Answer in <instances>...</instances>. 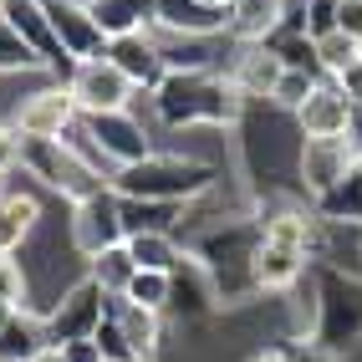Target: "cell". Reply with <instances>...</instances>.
I'll use <instances>...</instances> for the list:
<instances>
[{
	"label": "cell",
	"instance_id": "28",
	"mask_svg": "<svg viewBox=\"0 0 362 362\" xmlns=\"http://www.w3.org/2000/svg\"><path fill=\"white\" fill-rule=\"evenodd\" d=\"M123 301H133L143 311H163L168 301H174V276H163V271H133Z\"/></svg>",
	"mask_w": 362,
	"mask_h": 362
},
{
	"label": "cell",
	"instance_id": "38",
	"mask_svg": "<svg viewBox=\"0 0 362 362\" xmlns=\"http://www.w3.org/2000/svg\"><path fill=\"white\" fill-rule=\"evenodd\" d=\"M281 352H286V362H327V352L317 342H296V347H281Z\"/></svg>",
	"mask_w": 362,
	"mask_h": 362
},
{
	"label": "cell",
	"instance_id": "9",
	"mask_svg": "<svg viewBox=\"0 0 362 362\" xmlns=\"http://www.w3.org/2000/svg\"><path fill=\"white\" fill-rule=\"evenodd\" d=\"M0 21L31 46V52L41 57V66H52L57 77H66L71 82V71H77V62H71L62 46H57V36H52V26H46V11H41V0H0Z\"/></svg>",
	"mask_w": 362,
	"mask_h": 362
},
{
	"label": "cell",
	"instance_id": "35",
	"mask_svg": "<svg viewBox=\"0 0 362 362\" xmlns=\"http://www.w3.org/2000/svg\"><path fill=\"white\" fill-rule=\"evenodd\" d=\"M337 31L362 46V0H337Z\"/></svg>",
	"mask_w": 362,
	"mask_h": 362
},
{
	"label": "cell",
	"instance_id": "5",
	"mask_svg": "<svg viewBox=\"0 0 362 362\" xmlns=\"http://www.w3.org/2000/svg\"><path fill=\"white\" fill-rule=\"evenodd\" d=\"M82 133H87L92 148H98L107 163H117V168H128V163H138V158L153 153L148 128H143L128 107L123 112H92V117H82Z\"/></svg>",
	"mask_w": 362,
	"mask_h": 362
},
{
	"label": "cell",
	"instance_id": "4",
	"mask_svg": "<svg viewBox=\"0 0 362 362\" xmlns=\"http://www.w3.org/2000/svg\"><path fill=\"white\" fill-rule=\"evenodd\" d=\"M103 311H107V291H103L92 276L77 281L52 311H46V322H41V327H46V342H52V347H62V342H87V337L98 332Z\"/></svg>",
	"mask_w": 362,
	"mask_h": 362
},
{
	"label": "cell",
	"instance_id": "26",
	"mask_svg": "<svg viewBox=\"0 0 362 362\" xmlns=\"http://www.w3.org/2000/svg\"><path fill=\"white\" fill-rule=\"evenodd\" d=\"M123 245H128V255H133L138 271H163V276H174L179 260H184L179 245H174V235H128Z\"/></svg>",
	"mask_w": 362,
	"mask_h": 362
},
{
	"label": "cell",
	"instance_id": "39",
	"mask_svg": "<svg viewBox=\"0 0 362 362\" xmlns=\"http://www.w3.org/2000/svg\"><path fill=\"white\" fill-rule=\"evenodd\" d=\"M16 163V128H0V174H11Z\"/></svg>",
	"mask_w": 362,
	"mask_h": 362
},
{
	"label": "cell",
	"instance_id": "6",
	"mask_svg": "<svg viewBox=\"0 0 362 362\" xmlns=\"http://www.w3.org/2000/svg\"><path fill=\"white\" fill-rule=\"evenodd\" d=\"M66 92H71V103H77L82 117H92V112H123V107L133 103L128 77H123V71H117L107 57H98V62H77Z\"/></svg>",
	"mask_w": 362,
	"mask_h": 362
},
{
	"label": "cell",
	"instance_id": "42",
	"mask_svg": "<svg viewBox=\"0 0 362 362\" xmlns=\"http://www.w3.org/2000/svg\"><path fill=\"white\" fill-rule=\"evenodd\" d=\"M199 6H209V11H225V6H230V0H199Z\"/></svg>",
	"mask_w": 362,
	"mask_h": 362
},
{
	"label": "cell",
	"instance_id": "27",
	"mask_svg": "<svg viewBox=\"0 0 362 362\" xmlns=\"http://www.w3.org/2000/svg\"><path fill=\"white\" fill-rule=\"evenodd\" d=\"M133 271H138V265H133L128 245H107V250L92 255V281H98L107 296H123L128 281H133Z\"/></svg>",
	"mask_w": 362,
	"mask_h": 362
},
{
	"label": "cell",
	"instance_id": "43",
	"mask_svg": "<svg viewBox=\"0 0 362 362\" xmlns=\"http://www.w3.org/2000/svg\"><path fill=\"white\" fill-rule=\"evenodd\" d=\"M11 311H16V306H11V301H0V322H6V317H11Z\"/></svg>",
	"mask_w": 362,
	"mask_h": 362
},
{
	"label": "cell",
	"instance_id": "32",
	"mask_svg": "<svg viewBox=\"0 0 362 362\" xmlns=\"http://www.w3.org/2000/svg\"><path fill=\"white\" fill-rule=\"evenodd\" d=\"M31 66H41V57L0 21V71H31Z\"/></svg>",
	"mask_w": 362,
	"mask_h": 362
},
{
	"label": "cell",
	"instance_id": "16",
	"mask_svg": "<svg viewBox=\"0 0 362 362\" xmlns=\"http://www.w3.org/2000/svg\"><path fill=\"white\" fill-rule=\"evenodd\" d=\"M153 26L168 36H214L225 31V11H209L199 0H153Z\"/></svg>",
	"mask_w": 362,
	"mask_h": 362
},
{
	"label": "cell",
	"instance_id": "33",
	"mask_svg": "<svg viewBox=\"0 0 362 362\" xmlns=\"http://www.w3.org/2000/svg\"><path fill=\"white\" fill-rule=\"evenodd\" d=\"M301 31L311 41H322L337 31V0H306V11H301Z\"/></svg>",
	"mask_w": 362,
	"mask_h": 362
},
{
	"label": "cell",
	"instance_id": "14",
	"mask_svg": "<svg viewBox=\"0 0 362 362\" xmlns=\"http://www.w3.org/2000/svg\"><path fill=\"white\" fill-rule=\"evenodd\" d=\"M117 71L128 77L133 92H153L163 82V52H158V41L148 31H133V36H117L107 41V52H103Z\"/></svg>",
	"mask_w": 362,
	"mask_h": 362
},
{
	"label": "cell",
	"instance_id": "11",
	"mask_svg": "<svg viewBox=\"0 0 362 362\" xmlns=\"http://www.w3.org/2000/svg\"><path fill=\"white\" fill-rule=\"evenodd\" d=\"M352 123H357V107L347 103V92L337 87L332 77H322L317 87H311V98L296 107L301 138H347Z\"/></svg>",
	"mask_w": 362,
	"mask_h": 362
},
{
	"label": "cell",
	"instance_id": "10",
	"mask_svg": "<svg viewBox=\"0 0 362 362\" xmlns=\"http://www.w3.org/2000/svg\"><path fill=\"white\" fill-rule=\"evenodd\" d=\"M71 240H77V250L87 260L98 250H107V245H123V214H117L112 184L98 189V194H87V199H77V209H71Z\"/></svg>",
	"mask_w": 362,
	"mask_h": 362
},
{
	"label": "cell",
	"instance_id": "44",
	"mask_svg": "<svg viewBox=\"0 0 362 362\" xmlns=\"http://www.w3.org/2000/svg\"><path fill=\"white\" fill-rule=\"evenodd\" d=\"M0 194H6V174H0Z\"/></svg>",
	"mask_w": 362,
	"mask_h": 362
},
{
	"label": "cell",
	"instance_id": "12",
	"mask_svg": "<svg viewBox=\"0 0 362 362\" xmlns=\"http://www.w3.org/2000/svg\"><path fill=\"white\" fill-rule=\"evenodd\" d=\"M352 133L347 138H301V153H296V174L301 184L311 189V194H327V189L337 184L352 168Z\"/></svg>",
	"mask_w": 362,
	"mask_h": 362
},
{
	"label": "cell",
	"instance_id": "36",
	"mask_svg": "<svg viewBox=\"0 0 362 362\" xmlns=\"http://www.w3.org/2000/svg\"><path fill=\"white\" fill-rule=\"evenodd\" d=\"M57 352H62V362H103V352H98L92 337H87V342H62Z\"/></svg>",
	"mask_w": 362,
	"mask_h": 362
},
{
	"label": "cell",
	"instance_id": "30",
	"mask_svg": "<svg viewBox=\"0 0 362 362\" xmlns=\"http://www.w3.org/2000/svg\"><path fill=\"white\" fill-rule=\"evenodd\" d=\"M317 82H322L317 71H281V77H276V92H271V103L286 107V112H296V107L311 98V87H317Z\"/></svg>",
	"mask_w": 362,
	"mask_h": 362
},
{
	"label": "cell",
	"instance_id": "23",
	"mask_svg": "<svg viewBox=\"0 0 362 362\" xmlns=\"http://www.w3.org/2000/svg\"><path fill=\"white\" fill-rule=\"evenodd\" d=\"M117 214H123V240L128 235H174V225H179V204H153V199L117 194Z\"/></svg>",
	"mask_w": 362,
	"mask_h": 362
},
{
	"label": "cell",
	"instance_id": "25",
	"mask_svg": "<svg viewBox=\"0 0 362 362\" xmlns=\"http://www.w3.org/2000/svg\"><path fill=\"white\" fill-rule=\"evenodd\" d=\"M255 46H265L286 71H317V46H311V36L306 31H291V26H276V31H265V41H255ZM322 77V71H317Z\"/></svg>",
	"mask_w": 362,
	"mask_h": 362
},
{
	"label": "cell",
	"instance_id": "17",
	"mask_svg": "<svg viewBox=\"0 0 362 362\" xmlns=\"http://www.w3.org/2000/svg\"><path fill=\"white\" fill-rule=\"evenodd\" d=\"M107 317H117V327H123L128 347H133V362H153L158 357V342H163L158 311H143V306H133L123 296H107Z\"/></svg>",
	"mask_w": 362,
	"mask_h": 362
},
{
	"label": "cell",
	"instance_id": "29",
	"mask_svg": "<svg viewBox=\"0 0 362 362\" xmlns=\"http://www.w3.org/2000/svg\"><path fill=\"white\" fill-rule=\"evenodd\" d=\"M311 46H317V71H327V77H342L352 62H362V46L352 36H342V31H332V36L311 41Z\"/></svg>",
	"mask_w": 362,
	"mask_h": 362
},
{
	"label": "cell",
	"instance_id": "41",
	"mask_svg": "<svg viewBox=\"0 0 362 362\" xmlns=\"http://www.w3.org/2000/svg\"><path fill=\"white\" fill-rule=\"evenodd\" d=\"M255 362H286V352H265V357H255Z\"/></svg>",
	"mask_w": 362,
	"mask_h": 362
},
{
	"label": "cell",
	"instance_id": "8",
	"mask_svg": "<svg viewBox=\"0 0 362 362\" xmlns=\"http://www.w3.org/2000/svg\"><path fill=\"white\" fill-rule=\"evenodd\" d=\"M41 11H46V26H52L57 46H62L71 62H98V57L107 52L103 31L92 26L87 0H41Z\"/></svg>",
	"mask_w": 362,
	"mask_h": 362
},
{
	"label": "cell",
	"instance_id": "7",
	"mask_svg": "<svg viewBox=\"0 0 362 362\" xmlns=\"http://www.w3.org/2000/svg\"><path fill=\"white\" fill-rule=\"evenodd\" d=\"M357 332H362V286L347 281V276H337V271H327L322 276V332H317V347L332 352V347L352 342Z\"/></svg>",
	"mask_w": 362,
	"mask_h": 362
},
{
	"label": "cell",
	"instance_id": "21",
	"mask_svg": "<svg viewBox=\"0 0 362 362\" xmlns=\"http://www.w3.org/2000/svg\"><path fill=\"white\" fill-rule=\"evenodd\" d=\"M281 21V0H230L225 6V31H235L240 41H265V31H276Z\"/></svg>",
	"mask_w": 362,
	"mask_h": 362
},
{
	"label": "cell",
	"instance_id": "2",
	"mask_svg": "<svg viewBox=\"0 0 362 362\" xmlns=\"http://www.w3.org/2000/svg\"><path fill=\"white\" fill-rule=\"evenodd\" d=\"M107 184H112V194H123V199H153V204H179L184 209L189 199L209 194L214 168L199 163V158H179V153H148V158H138L128 168H117Z\"/></svg>",
	"mask_w": 362,
	"mask_h": 362
},
{
	"label": "cell",
	"instance_id": "13",
	"mask_svg": "<svg viewBox=\"0 0 362 362\" xmlns=\"http://www.w3.org/2000/svg\"><path fill=\"white\" fill-rule=\"evenodd\" d=\"M77 117L82 112H77V103H71L66 87H46V92H31V98L16 107V133H26V138H62Z\"/></svg>",
	"mask_w": 362,
	"mask_h": 362
},
{
	"label": "cell",
	"instance_id": "22",
	"mask_svg": "<svg viewBox=\"0 0 362 362\" xmlns=\"http://www.w3.org/2000/svg\"><path fill=\"white\" fill-rule=\"evenodd\" d=\"M281 62L271 57V52H265V46H250V52L245 57H240V66H235V92H240V98H265V103H271V92H276V77H281Z\"/></svg>",
	"mask_w": 362,
	"mask_h": 362
},
{
	"label": "cell",
	"instance_id": "1",
	"mask_svg": "<svg viewBox=\"0 0 362 362\" xmlns=\"http://www.w3.org/2000/svg\"><path fill=\"white\" fill-rule=\"evenodd\" d=\"M153 107L168 128H230L245 98L220 71H163L153 87Z\"/></svg>",
	"mask_w": 362,
	"mask_h": 362
},
{
	"label": "cell",
	"instance_id": "40",
	"mask_svg": "<svg viewBox=\"0 0 362 362\" xmlns=\"http://www.w3.org/2000/svg\"><path fill=\"white\" fill-rule=\"evenodd\" d=\"M36 362H62V352H57V347H46V352H41Z\"/></svg>",
	"mask_w": 362,
	"mask_h": 362
},
{
	"label": "cell",
	"instance_id": "34",
	"mask_svg": "<svg viewBox=\"0 0 362 362\" xmlns=\"http://www.w3.org/2000/svg\"><path fill=\"white\" fill-rule=\"evenodd\" d=\"M0 301H11L21 311V301H26V271H21V260L0 255Z\"/></svg>",
	"mask_w": 362,
	"mask_h": 362
},
{
	"label": "cell",
	"instance_id": "37",
	"mask_svg": "<svg viewBox=\"0 0 362 362\" xmlns=\"http://www.w3.org/2000/svg\"><path fill=\"white\" fill-rule=\"evenodd\" d=\"M332 82H337V87L347 92V103H352V107L362 103V62H352V66L342 71V77H332Z\"/></svg>",
	"mask_w": 362,
	"mask_h": 362
},
{
	"label": "cell",
	"instance_id": "15",
	"mask_svg": "<svg viewBox=\"0 0 362 362\" xmlns=\"http://www.w3.org/2000/svg\"><path fill=\"white\" fill-rule=\"evenodd\" d=\"M301 271H306V250L260 240V250L250 260V286H255V291H286V286L301 281Z\"/></svg>",
	"mask_w": 362,
	"mask_h": 362
},
{
	"label": "cell",
	"instance_id": "18",
	"mask_svg": "<svg viewBox=\"0 0 362 362\" xmlns=\"http://www.w3.org/2000/svg\"><path fill=\"white\" fill-rule=\"evenodd\" d=\"M87 11H92V26L103 31V41H117V36L148 31L153 0H87Z\"/></svg>",
	"mask_w": 362,
	"mask_h": 362
},
{
	"label": "cell",
	"instance_id": "3",
	"mask_svg": "<svg viewBox=\"0 0 362 362\" xmlns=\"http://www.w3.org/2000/svg\"><path fill=\"white\" fill-rule=\"evenodd\" d=\"M16 163L26 168L31 179H41L46 189L66 194L71 204L98 194V189H107L103 168H92L66 138H26V133H16Z\"/></svg>",
	"mask_w": 362,
	"mask_h": 362
},
{
	"label": "cell",
	"instance_id": "20",
	"mask_svg": "<svg viewBox=\"0 0 362 362\" xmlns=\"http://www.w3.org/2000/svg\"><path fill=\"white\" fill-rule=\"evenodd\" d=\"M46 347V327L31 317V311H11L0 322V362H36Z\"/></svg>",
	"mask_w": 362,
	"mask_h": 362
},
{
	"label": "cell",
	"instance_id": "19",
	"mask_svg": "<svg viewBox=\"0 0 362 362\" xmlns=\"http://www.w3.org/2000/svg\"><path fill=\"white\" fill-rule=\"evenodd\" d=\"M317 214L327 225H362V158H352L347 174L327 194H317Z\"/></svg>",
	"mask_w": 362,
	"mask_h": 362
},
{
	"label": "cell",
	"instance_id": "31",
	"mask_svg": "<svg viewBox=\"0 0 362 362\" xmlns=\"http://www.w3.org/2000/svg\"><path fill=\"white\" fill-rule=\"evenodd\" d=\"M92 342H98L103 362H133V347H128V337H123V327H117V317H107V311H103L98 332H92Z\"/></svg>",
	"mask_w": 362,
	"mask_h": 362
},
{
	"label": "cell",
	"instance_id": "24",
	"mask_svg": "<svg viewBox=\"0 0 362 362\" xmlns=\"http://www.w3.org/2000/svg\"><path fill=\"white\" fill-rule=\"evenodd\" d=\"M36 220H41V209H36L31 194H0V255H16L26 245Z\"/></svg>",
	"mask_w": 362,
	"mask_h": 362
}]
</instances>
